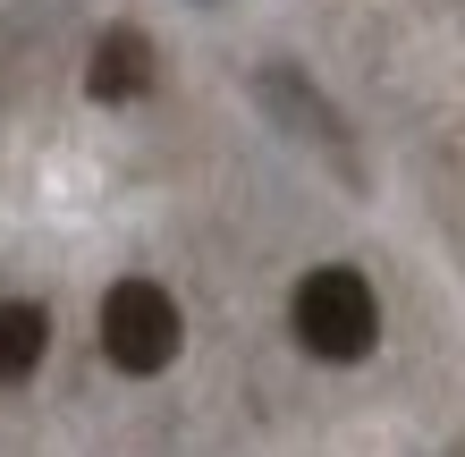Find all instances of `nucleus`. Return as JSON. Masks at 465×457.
<instances>
[{
    "mask_svg": "<svg viewBox=\"0 0 465 457\" xmlns=\"http://www.w3.org/2000/svg\"><path fill=\"white\" fill-rule=\"evenodd\" d=\"M457 457H465V441H457Z\"/></svg>",
    "mask_w": 465,
    "mask_h": 457,
    "instance_id": "5",
    "label": "nucleus"
},
{
    "mask_svg": "<svg viewBox=\"0 0 465 457\" xmlns=\"http://www.w3.org/2000/svg\"><path fill=\"white\" fill-rule=\"evenodd\" d=\"M178 339H186V322H178V297H170V288L119 280L111 297H102V356H111L119 373H135V382L170 364Z\"/></svg>",
    "mask_w": 465,
    "mask_h": 457,
    "instance_id": "2",
    "label": "nucleus"
},
{
    "mask_svg": "<svg viewBox=\"0 0 465 457\" xmlns=\"http://www.w3.org/2000/svg\"><path fill=\"white\" fill-rule=\"evenodd\" d=\"M85 94L94 102L153 94V35H144V25H102V43H94V60H85Z\"/></svg>",
    "mask_w": 465,
    "mask_h": 457,
    "instance_id": "3",
    "label": "nucleus"
},
{
    "mask_svg": "<svg viewBox=\"0 0 465 457\" xmlns=\"http://www.w3.org/2000/svg\"><path fill=\"white\" fill-rule=\"evenodd\" d=\"M288 322H296V347H305V356L355 364V356H372V339H381V297H372V280L355 272V263H322V272L296 280Z\"/></svg>",
    "mask_w": 465,
    "mask_h": 457,
    "instance_id": "1",
    "label": "nucleus"
},
{
    "mask_svg": "<svg viewBox=\"0 0 465 457\" xmlns=\"http://www.w3.org/2000/svg\"><path fill=\"white\" fill-rule=\"evenodd\" d=\"M43 347H51V313L43 305H9L0 297V382H25V373L43 364Z\"/></svg>",
    "mask_w": 465,
    "mask_h": 457,
    "instance_id": "4",
    "label": "nucleus"
}]
</instances>
